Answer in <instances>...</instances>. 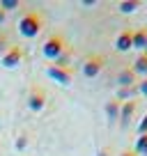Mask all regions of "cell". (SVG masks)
<instances>
[{
    "label": "cell",
    "instance_id": "cell-1",
    "mask_svg": "<svg viewBox=\"0 0 147 156\" xmlns=\"http://www.w3.org/2000/svg\"><path fill=\"white\" fill-rule=\"evenodd\" d=\"M41 30V16L37 14V12H28V14H23V19L19 21V32L23 34V37L32 39L37 37Z\"/></svg>",
    "mask_w": 147,
    "mask_h": 156
},
{
    "label": "cell",
    "instance_id": "cell-2",
    "mask_svg": "<svg viewBox=\"0 0 147 156\" xmlns=\"http://www.w3.org/2000/svg\"><path fill=\"white\" fill-rule=\"evenodd\" d=\"M67 48H69L67 41H64L60 34H53V37L46 39V44H44V58L46 60H58Z\"/></svg>",
    "mask_w": 147,
    "mask_h": 156
},
{
    "label": "cell",
    "instance_id": "cell-3",
    "mask_svg": "<svg viewBox=\"0 0 147 156\" xmlns=\"http://www.w3.org/2000/svg\"><path fill=\"white\" fill-rule=\"evenodd\" d=\"M28 108L32 112H39V110H44V108H46V92L41 87H32V90H30V94H28Z\"/></svg>",
    "mask_w": 147,
    "mask_h": 156
},
{
    "label": "cell",
    "instance_id": "cell-4",
    "mask_svg": "<svg viewBox=\"0 0 147 156\" xmlns=\"http://www.w3.org/2000/svg\"><path fill=\"white\" fill-rule=\"evenodd\" d=\"M103 64H106V60H103L101 55H90V58L83 62V73H85L88 78H94V76H99V73H101Z\"/></svg>",
    "mask_w": 147,
    "mask_h": 156
},
{
    "label": "cell",
    "instance_id": "cell-5",
    "mask_svg": "<svg viewBox=\"0 0 147 156\" xmlns=\"http://www.w3.org/2000/svg\"><path fill=\"white\" fill-rule=\"evenodd\" d=\"M46 76L48 78H53L55 83H60V85H69L71 83V67H67V69H60V67H48L46 69Z\"/></svg>",
    "mask_w": 147,
    "mask_h": 156
},
{
    "label": "cell",
    "instance_id": "cell-6",
    "mask_svg": "<svg viewBox=\"0 0 147 156\" xmlns=\"http://www.w3.org/2000/svg\"><path fill=\"white\" fill-rule=\"evenodd\" d=\"M21 58H23V51L19 48V46H9V48L2 53V67L7 69H14L21 64Z\"/></svg>",
    "mask_w": 147,
    "mask_h": 156
},
{
    "label": "cell",
    "instance_id": "cell-7",
    "mask_svg": "<svg viewBox=\"0 0 147 156\" xmlns=\"http://www.w3.org/2000/svg\"><path fill=\"white\" fill-rule=\"evenodd\" d=\"M138 108V101H133V99H129V101L122 103V108H120V119H122V126H129V122H131L133 112H136Z\"/></svg>",
    "mask_w": 147,
    "mask_h": 156
},
{
    "label": "cell",
    "instance_id": "cell-8",
    "mask_svg": "<svg viewBox=\"0 0 147 156\" xmlns=\"http://www.w3.org/2000/svg\"><path fill=\"white\" fill-rule=\"evenodd\" d=\"M115 48L120 51V53H127V51L133 48V39H131V30H124V32L117 34V39H115Z\"/></svg>",
    "mask_w": 147,
    "mask_h": 156
},
{
    "label": "cell",
    "instance_id": "cell-9",
    "mask_svg": "<svg viewBox=\"0 0 147 156\" xmlns=\"http://www.w3.org/2000/svg\"><path fill=\"white\" fill-rule=\"evenodd\" d=\"M117 83H120V87H133V85H138L136 73H133L131 69H122V71L117 73Z\"/></svg>",
    "mask_w": 147,
    "mask_h": 156
},
{
    "label": "cell",
    "instance_id": "cell-10",
    "mask_svg": "<svg viewBox=\"0 0 147 156\" xmlns=\"http://www.w3.org/2000/svg\"><path fill=\"white\" fill-rule=\"evenodd\" d=\"M131 39H133V48H142L147 53V30H136V32H131Z\"/></svg>",
    "mask_w": 147,
    "mask_h": 156
},
{
    "label": "cell",
    "instance_id": "cell-11",
    "mask_svg": "<svg viewBox=\"0 0 147 156\" xmlns=\"http://www.w3.org/2000/svg\"><path fill=\"white\" fill-rule=\"evenodd\" d=\"M131 71L136 73V76H138V73H145V76H147V53H140V55H138V60L133 62Z\"/></svg>",
    "mask_w": 147,
    "mask_h": 156
},
{
    "label": "cell",
    "instance_id": "cell-12",
    "mask_svg": "<svg viewBox=\"0 0 147 156\" xmlns=\"http://www.w3.org/2000/svg\"><path fill=\"white\" fill-rule=\"evenodd\" d=\"M138 7H140L138 0H122V2H120V12H122V14H131V12L138 9Z\"/></svg>",
    "mask_w": 147,
    "mask_h": 156
},
{
    "label": "cell",
    "instance_id": "cell-13",
    "mask_svg": "<svg viewBox=\"0 0 147 156\" xmlns=\"http://www.w3.org/2000/svg\"><path fill=\"white\" fill-rule=\"evenodd\" d=\"M120 108H122V103L117 101V99H115V101H110L106 106V112H108V119H117L120 117Z\"/></svg>",
    "mask_w": 147,
    "mask_h": 156
},
{
    "label": "cell",
    "instance_id": "cell-14",
    "mask_svg": "<svg viewBox=\"0 0 147 156\" xmlns=\"http://www.w3.org/2000/svg\"><path fill=\"white\" fill-rule=\"evenodd\" d=\"M69 62H71V51H64V53L62 55H60V58L58 60H55V64H53V67H60V69H67L69 67Z\"/></svg>",
    "mask_w": 147,
    "mask_h": 156
},
{
    "label": "cell",
    "instance_id": "cell-15",
    "mask_svg": "<svg viewBox=\"0 0 147 156\" xmlns=\"http://www.w3.org/2000/svg\"><path fill=\"white\" fill-rule=\"evenodd\" d=\"M133 151H136V154H147V133L138 136V140H136V147H133Z\"/></svg>",
    "mask_w": 147,
    "mask_h": 156
},
{
    "label": "cell",
    "instance_id": "cell-16",
    "mask_svg": "<svg viewBox=\"0 0 147 156\" xmlns=\"http://www.w3.org/2000/svg\"><path fill=\"white\" fill-rule=\"evenodd\" d=\"M19 7V0H0V9L2 12H12Z\"/></svg>",
    "mask_w": 147,
    "mask_h": 156
},
{
    "label": "cell",
    "instance_id": "cell-17",
    "mask_svg": "<svg viewBox=\"0 0 147 156\" xmlns=\"http://www.w3.org/2000/svg\"><path fill=\"white\" fill-rule=\"evenodd\" d=\"M138 133H140V136H142V133H147V112L142 115L140 124H138Z\"/></svg>",
    "mask_w": 147,
    "mask_h": 156
},
{
    "label": "cell",
    "instance_id": "cell-18",
    "mask_svg": "<svg viewBox=\"0 0 147 156\" xmlns=\"http://www.w3.org/2000/svg\"><path fill=\"white\" fill-rule=\"evenodd\" d=\"M138 92H140L142 97H147V78H145V80H140V83H138Z\"/></svg>",
    "mask_w": 147,
    "mask_h": 156
},
{
    "label": "cell",
    "instance_id": "cell-19",
    "mask_svg": "<svg viewBox=\"0 0 147 156\" xmlns=\"http://www.w3.org/2000/svg\"><path fill=\"white\" fill-rule=\"evenodd\" d=\"M25 142H28V140H25V136H21L19 140H16V147H19V149H25Z\"/></svg>",
    "mask_w": 147,
    "mask_h": 156
},
{
    "label": "cell",
    "instance_id": "cell-20",
    "mask_svg": "<svg viewBox=\"0 0 147 156\" xmlns=\"http://www.w3.org/2000/svg\"><path fill=\"white\" fill-rule=\"evenodd\" d=\"M120 156H138V154H136V151H133V149H129V151H122V154H120Z\"/></svg>",
    "mask_w": 147,
    "mask_h": 156
},
{
    "label": "cell",
    "instance_id": "cell-21",
    "mask_svg": "<svg viewBox=\"0 0 147 156\" xmlns=\"http://www.w3.org/2000/svg\"><path fill=\"white\" fill-rule=\"evenodd\" d=\"M5 19H7V12H2V9H0V25L5 23Z\"/></svg>",
    "mask_w": 147,
    "mask_h": 156
},
{
    "label": "cell",
    "instance_id": "cell-22",
    "mask_svg": "<svg viewBox=\"0 0 147 156\" xmlns=\"http://www.w3.org/2000/svg\"><path fill=\"white\" fill-rule=\"evenodd\" d=\"M97 156H108V151H106V149H103V151H99V154H97Z\"/></svg>",
    "mask_w": 147,
    "mask_h": 156
},
{
    "label": "cell",
    "instance_id": "cell-23",
    "mask_svg": "<svg viewBox=\"0 0 147 156\" xmlns=\"http://www.w3.org/2000/svg\"><path fill=\"white\" fill-rule=\"evenodd\" d=\"M2 48H5V41H2V39H0V51H2Z\"/></svg>",
    "mask_w": 147,
    "mask_h": 156
}]
</instances>
